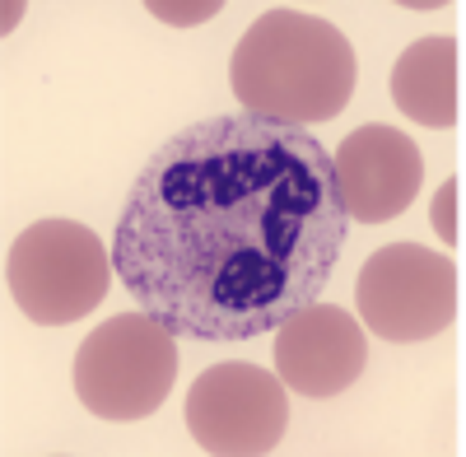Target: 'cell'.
Masks as SVG:
<instances>
[{"label":"cell","instance_id":"6da1fadb","mask_svg":"<svg viewBox=\"0 0 466 457\" xmlns=\"http://www.w3.org/2000/svg\"><path fill=\"white\" fill-rule=\"evenodd\" d=\"M345 219L318 136L252 112L206 117L168 136L131 182L112 271L182 340H252L318 303Z\"/></svg>","mask_w":466,"mask_h":457},{"label":"cell","instance_id":"7a4b0ae2","mask_svg":"<svg viewBox=\"0 0 466 457\" xmlns=\"http://www.w3.org/2000/svg\"><path fill=\"white\" fill-rule=\"evenodd\" d=\"M355 80L360 61L350 37L331 19L303 10H266L228 56V85L243 112L299 131L345 112Z\"/></svg>","mask_w":466,"mask_h":457},{"label":"cell","instance_id":"3957f363","mask_svg":"<svg viewBox=\"0 0 466 457\" xmlns=\"http://www.w3.org/2000/svg\"><path fill=\"white\" fill-rule=\"evenodd\" d=\"M177 383V336L140 313H116L75 355V397L98 421L131 425L154 415Z\"/></svg>","mask_w":466,"mask_h":457},{"label":"cell","instance_id":"277c9868","mask_svg":"<svg viewBox=\"0 0 466 457\" xmlns=\"http://www.w3.org/2000/svg\"><path fill=\"white\" fill-rule=\"evenodd\" d=\"M5 285L37 327H66L94 313L112 285V252L75 219H37L10 243Z\"/></svg>","mask_w":466,"mask_h":457},{"label":"cell","instance_id":"5b68a950","mask_svg":"<svg viewBox=\"0 0 466 457\" xmlns=\"http://www.w3.org/2000/svg\"><path fill=\"white\" fill-rule=\"evenodd\" d=\"M355 303L373 336L415 346L457 318V266L420 243H387L369 252Z\"/></svg>","mask_w":466,"mask_h":457},{"label":"cell","instance_id":"8992f818","mask_svg":"<svg viewBox=\"0 0 466 457\" xmlns=\"http://www.w3.org/2000/svg\"><path fill=\"white\" fill-rule=\"evenodd\" d=\"M289 401L280 373L261 364H210L187 392V430L206 452L257 457L285 439Z\"/></svg>","mask_w":466,"mask_h":457},{"label":"cell","instance_id":"52a82bcc","mask_svg":"<svg viewBox=\"0 0 466 457\" xmlns=\"http://www.w3.org/2000/svg\"><path fill=\"white\" fill-rule=\"evenodd\" d=\"M331 173H336L345 215L360 224H382V219H397L420 197L424 159L406 131L369 122L336 145Z\"/></svg>","mask_w":466,"mask_h":457},{"label":"cell","instance_id":"ba28073f","mask_svg":"<svg viewBox=\"0 0 466 457\" xmlns=\"http://www.w3.org/2000/svg\"><path fill=\"white\" fill-rule=\"evenodd\" d=\"M369 364L364 327L336 303H308L276 327V373L299 397H336Z\"/></svg>","mask_w":466,"mask_h":457},{"label":"cell","instance_id":"9c48e42d","mask_svg":"<svg viewBox=\"0 0 466 457\" xmlns=\"http://www.w3.org/2000/svg\"><path fill=\"white\" fill-rule=\"evenodd\" d=\"M392 98L410 122L448 131L461 122V43L420 37L392 66Z\"/></svg>","mask_w":466,"mask_h":457},{"label":"cell","instance_id":"30bf717a","mask_svg":"<svg viewBox=\"0 0 466 457\" xmlns=\"http://www.w3.org/2000/svg\"><path fill=\"white\" fill-rule=\"evenodd\" d=\"M430 219H434V234H439L448 248L461 243V178H448L439 192H434V210H430Z\"/></svg>","mask_w":466,"mask_h":457},{"label":"cell","instance_id":"8fae6325","mask_svg":"<svg viewBox=\"0 0 466 457\" xmlns=\"http://www.w3.org/2000/svg\"><path fill=\"white\" fill-rule=\"evenodd\" d=\"M154 19L164 24H177V28H191V24H206L219 15V0H201V5H191V0H149L145 5Z\"/></svg>","mask_w":466,"mask_h":457}]
</instances>
